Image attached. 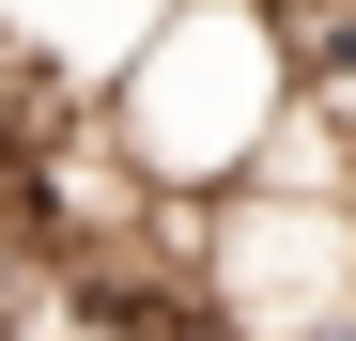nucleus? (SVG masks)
<instances>
[{"label": "nucleus", "instance_id": "nucleus-1", "mask_svg": "<svg viewBox=\"0 0 356 341\" xmlns=\"http://www.w3.org/2000/svg\"><path fill=\"white\" fill-rule=\"evenodd\" d=\"M93 109L124 125V155L170 202H217L294 140V16L279 0H170V16L93 78Z\"/></svg>", "mask_w": 356, "mask_h": 341}]
</instances>
